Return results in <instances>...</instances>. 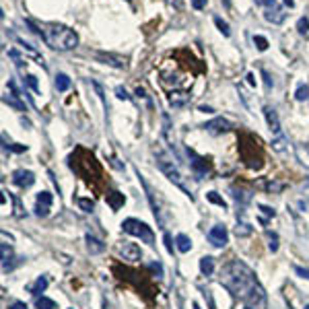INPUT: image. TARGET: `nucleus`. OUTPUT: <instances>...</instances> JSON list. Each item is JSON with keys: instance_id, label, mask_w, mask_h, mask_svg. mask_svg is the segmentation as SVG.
<instances>
[{"instance_id": "1", "label": "nucleus", "mask_w": 309, "mask_h": 309, "mask_svg": "<svg viewBox=\"0 0 309 309\" xmlns=\"http://www.w3.org/2000/svg\"><path fill=\"white\" fill-rule=\"evenodd\" d=\"M221 285L225 287L233 297L241 299L247 307H264L266 305V291L256 278L254 270L239 260H231L221 270Z\"/></svg>"}, {"instance_id": "2", "label": "nucleus", "mask_w": 309, "mask_h": 309, "mask_svg": "<svg viewBox=\"0 0 309 309\" xmlns=\"http://www.w3.org/2000/svg\"><path fill=\"white\" fill-rule=\"evenodd\" d=\"M41 29V39L52 48V50H58V52H68V50H74L79 46V35L66 25H60V23H44L39 25Z\"/></svg>"}, {"instance_id": "3", "label": "nucleus", "mask_w": 309, "mask_h": 309, "mask_svg": "<svg viewBox=\"0 0 309 309\" xmlns=\"http://www.w3.org/2000/svg\"><path fill=\"white\" fill-rule=\"evenodd\" d=\"M154 154H157V165H159V169H161L163 173H165V175H167V177H169L171 182H173L177 188H182V190H184L188 196H190V200H192V194H190V190L186 188L184 177H182V173L177 171V167L173 165V161H171V159L167 157V154L163 153L161 149H157V147H154Z\"/></svg>"}, {"instance_id": "4", "label": "nucleus", "mask_w": 309, "mask_h": 309, "mask_svg": "<svg viewBox=\"0 0 309 309\" xmlns=\"http://www.w3.org/2000/svg\"><path fill=\"white\" fill-rule=\"evenodd\" d=\"M122 229L126 231V233L134 235V237H140L144 243L154 245V233H153V229L147 225V223H142L138 219H126L122 223Z\"/></svg>"}, {"instance_id": "5", "label": "nucleus", "mask_w": 309, "mask_h": 309, "mask_svg": "<svg viewBox=\"0 0 309 309\" xmlns=\"http://www.w3.org/2000/svg\"><path fill=\"white\" fill-rule=\"evenodd\" d=\"M233 128H235V124L229 122L227 118H214V120H210V122L204 124V130L210 132V134H223V132L233 130Z\"/></svg>"}, {"instance_id": "6", "label": "nucleus", "mask_w": 309, "mask_h": 309, "mask_svg": "<svg viewBox=\"0 0 309 309\" xmlns=\"http://www.w3.org/2000/svg\"><path fill=\"white\" fill-rule=\"evenodd\" d=\"M208 241H210L214 247H225V245L229 243L227 227H223V225H214V227L208 231Z\"/></svg>"}, {"instance_id": "7", "label": "nucleus", "mask_w": 309, "mask_h": 309, "mask_svg": "<svg viewBox=\"0 0 309 309\" xmlns=\"http://www.w3.org/2000/svg\"><path fill=\"white\" fill-rule=\"evenodd\" d=\"M13 184L19 186V188H31L33 184H35V173L29 169H17L13 171Z\"/></svg>"}, {"instance_id": "8", "label": "nucleus", "mask_w": 309, "mask_h": 309, "mask_svg": "<svg viewBox=\"0 0 309 309\" xmlns=\"http://www.w3.org/2000/svg\"><path fill=\"white\" fill-rule=\"evenodd\" d=\"M188 157H190V165H192V169L196 171L198 175H206V173H210V169H212V165L208 161H206L204 157H198L192 149H188Z\"/></svg>"}, {"instance_id": "9", "label": "nucleus", "mask_w": 309, "mask_h": 309, "mask_svg": "<svg viewBox=\"0 0 309 309\" xmlns=\"http://www.w3.org/2000/svg\"><path fill=\"white\" fill-rule=\"evenodd\" d=\"M118 250H120V254L124 256V260H128V262H138L140 258H142L140 247L136 245V243H132V241H122Z\"/></svg>"}, {"instance_id": "10", "label": "nucleus", "mask_w": 309, "mask_h": 309, "mask_svg": "<svg viewBox=\"0 0 309 309\" xmlns=\"http://www.w3.org/2000/svg\"><path fill=\"white\" fill-rule=\"evenodd\" d=\"M95 58L99 60L101 64H107V66H114V68H126L128 66L126 58L116 56V54H107V52H97Z\"/></svg>"}, {"instance_id": "11", "label": "nucleus", "mask_w": 309, "mask_h": 309, "mask_svg": "<svg viewBox=\"0 0 309 309\" xmlns=\"http://www.w3.org/2000/svg\"><path fill=\"white\" fill-rule=\"evenodd\" d=\"M264 116H266V122H268V128L274 134H280V120L278 114L274 111V107H264Z\"/></svg>"}, {"instance_id": "12", "label": "nucleus", "mask_w": 309, "mask_h": 309, "mask_svg": "<svg viewBox=\"0 0 309 309\" xmlns=\"http://www.w3.org/2000/svg\"><path fill=\"white\" fill-rule=\"evenodd\" d=\"M188 101H190V93L188 91H171L169 93V103L173 107H184Z\"/></svg>"}, {"instance_id": "13", "label": "nucleus", "mask_w": 309, "mask_h": 309, "mask_svg": "<svg viewBox=\"0 0 309 309\" xmlns=\"http://www.w3.org/2000/svg\"><path fill=\"white\" fill-rule=\"evenodd\" d=\"M285 17H287V13L282 11V8H278V6H272V8H268V11L264 13V19L268 23H274V25L282 23V21H285Z\"/></svg>"}, {"instance_id": "14", "label": "nucleus", "mask_w": 309, "mask_h": 309, "mask_svg": "<svg viewBox=\"0 0 309 309\" xmlns=\"http://www.w3.org/2000/svg\"><path fill=\"white\" fill-rule=\"evenodd\" d=\"M126 198H124V194H120V192H109L107 194V204L111 206V210H120V206H124Z\"/></svg>"}, {"instance_id": "15", "label": "nucleus", "mask_w": 309, "mask_h": 309, "mask_svg": "<svg viewBox=\"0 0 309 309\" xmlns=\"http://www.w3.org/2000/svg\"><path fill=\"white\" fill-rule=\"evenodd\" d=\"M175 247H177V250L182 252V254H188V252L192 250V241H190V237L184 235V233H179V235L175 237Z\"/></svg>"}, {"instance_id": "16", "label": "nucleus", "mask_w": 309, "mask_h": 309, "mask_svg": "<svg viewBox=\"0 0 309 309\" xmlns=\"http://www.w3.org/2000/svg\"><path fill=\"white\" fill-rule=\"evenodd\" d=\"M87 250H89V254H101L105 250V243H101L99 239L87 235Z\"/></svg>"}, {"instance_id": "17", "label": "nucleus", "mask_w": 309, "mask_h": 309, "mask_svg": "<svg viewBox=\"0 0 309 309\" xmlns=\"http://www.w3.org/2000/svg\"><path fill=\"white\" fill-rule=\"evenodd\" d=\"M295 154H297V159H299L301 165L309 167V149L305 147V144H297V147H295Z\"/></svg>"}, {"instance_id": "18", "label": "nucleus", "mask_w": 309, "mask_h": 309, "mask_svg": "<svg viewBox=\"0 0 309 309\" xmlns=\"http://www.w3.org/2000/svg\"><path fill=\"white\" fill-rule=\"evenodd\" d=\"M200 270H202L204 276H210V274L214 272V258L204 256L202 260H200Z\"/></svg>"}, {"instance_id": "19", "label": "nucleus", "mask_w": 309, "mask_h": 309, "mask_svg": "<svg viewBox=\"0 0 309 309\" xmlns=\"http://www.w3.org/2000/svg\"><path fill=\"white\" fill-rule=\"evenodd\" d=\"M48 276H39L37 280H35V285H33L29 291H31V295H35V297H39L41 293H44V291L48 289Z\"/></svg>"}, {"instance_id": "20", "label": "nucleus", "mask_w": 309, "mask_h": 309, "mask_svg": "<svg viewBox=\"0 0 309 309\" xmlns=\"http://www.w3.org/2000/svg\"><path fill=\"white\" fill-rule=\"evenodd\" d=\"M56 89H58L60 93H64V91L70 89V79H68V76H66L64 72L56 74Z\"/></svg>"}, {"instance_id": "21", "label": "nucleus", "mask_w": 309, "mask_h": 309, "mask_svg": "<svg viewBox=\"0 0 309 309\" xmlns=\"http://www.w3.org/2000/svg\"><path fill=\"white\" fill-rule=\"evenodd\" d=\"M2 101L6 103V105L15 107L17 111H25V103H21L19 99H15V95H4V97H2Z\"/></svg>"}, {"instance_id": "22", "label": "nucleus", "mask_w": 309, "mask_h": 309, "mask_svg": "<svg viewBox=\"0 0 309 309\" xmlns=\"http://www.w3.org/2000/svg\"><path fill=\"white\" fill-rule=\"evenodd\" d=\"M297 31H299V35L309 37V19L307 17H301V19L297 21Z\"/></svg>"}, {"instance_id": "23", "label": "nucleus", "mask_w": 309, "mask_h": 309, "mask_svg": "<svg viewBox=\"0 0 309 309\" xmlns=\"http://www.w3.org/2000/svg\"><path fill=\"white\" fill-rule=\"evenodd\" d=\"M37 309H58V305H56V301H52V299H48V297H37Z\"/></svg>"}, {"instance_id": "24", "label": "nucleus", "mask_w": 309, "mask_h": 309, "mask_svg": "<svg viewBox=\"0 0 309 309\" xmlns=\"http://www.w3.org/2000/svg\"><path fill=\"white\" fill-rule=\"evenodd\" d=\"M214 25H217V27H219V31H221V33H223V35H225V37H229V35H231L229 23H227V21H223L221 17H214Z\"/></svg>"}, {"instance_id": "25", "label": "nucleus", "mask_w": 309, "mask_h": 309, "mask_svg": "<svg viewBox=\"0 0 309 309\" xmlns=\"http://www.w3.org/2000/svg\"><path fill=\"white\" fill-rule=\"evenodd\" d=\"M252 233V227L247 225V223H237V227H235V235L237 237H247Z\"/></svg>"}, {"instance_id": "26", "label": "nucleus", "mask_w": 309, "mask_h": 309, "mask_svg": "<svg viewBox=\"0 0 309 309\" xmlns=\"http://www.w3.org/2000/svg\"><path fill=\"white\" fill-rule=\"evenodd\" d=\"M266 237H268V247L270 252H278V235L274 233V231H266Z\"/></svg>"}, {"instance_id": "27", "label": "nucleus", "mask_w": 309, "mask_h": 309, "mask_svg": "<svg viewBox=\"0 0 309 309\" xmlns=\"http://www.w3.org/2000/svg\"><path fill=\"white\" fill-rule=\"evenodd\" d=\"M309 97V87H307V85H299V87H297V91H295V99L297 101H305Z\"/></svg>"}, {"instance_id": "28", "label": "nucleus", "mask_w": 309, "mask_h": 309, "mask_svg": "<svg viewBox=\"0 0 309 309\" xmlns=\"http://www.w3.org/2000/svg\"><path fill=\"white\" fill-rule=\"evenodd\" d=\"M76 204H79L85 212H91L93 208H95V202H93L91 198H76Z\"/></svg>"}, {"instance_id": "29", "label": "nucleus", "mask_w": 309, "mask_h": 309, "mask_svg": "<svg viewBox=\"0 0 309 309\" xmlns=\"http://www.w3.org/2000/svg\"><path fill=\"white\" fill-rule=\"evenodd\" d=\"M206 198H208L212 204H217V206H221V208H227V202L225 200H223L221 198V196L217 194V192H208V194H206Z\"/></svg>"}, {"instance_id": "30", "label": "nucleus", "mask_w": 309, "mask_h": 309, "mask_svg": "<svg viewBox=\"0 0 309 309\" xmlns=\"http://www.w3.org/2000/svg\"><path fill=\"white\" fill-rule=\"evenodd\" d=\"M272 149H274V151H278V153L287 151V138H285V136H280V134H278V138L272 142Z\"/></svg>"}, {"instance_id": "31", "label": "nucleus", "mask_w": 309, "mask_h": 309, "mask_svg": "<svg viewBox=\"0 0 309 309\" xmlns=\"http://www.w3.org/2000/svg\"><path fill=\"white\" fill-rule=\"evenodd\" d=\"M254 44H256V48L260 50V52L268 50V39H266V37H262V35H254Z\"/></svg>"}, {"instance_id": "32", "label": "nucleus", "mask_w": 309, "mask_h": 309, "mask_svg": "<svg viewBox=\"0 0 309 309\" xmlns=\"http://www.w3.org/2000/svg\"><path fill=\"white\" fill-rule=\"evenodd\" d=\"M266 188H268V192H272V194H280L282 190H285V184L282 182H270Z\"/></svg>"}, {"instance_id": "33", "label": "nucleus", "mask_w": 309, "mask_h": 309, "mask_svg": "<svg viewBox=\"0 0 309 309\" xmlns=\"http://www.w3.org/2000/svg\"><path fill=\"white\" fill-rule=\"evenodd\" d=\"M37 204L50 206V204H52V194H50V192H39V194H37Z\"/></svg>"}, {"instance_id": "34", "label": "nucleus", "mask_w": 309, "mask_h": 309, "mask_svg": "<svg viewBox=\"0 0 309 309\" xmlns=\"http://www.w3.org/2000/svg\"><path fill=\"white\" fill-rule=\"evenodd\" d=\"M25 83H27V87L31 89V91H35V93H39V85H37V79L33 74H27V79H25Z\"/></svg>"}, {"instance_id": "35", "label": "nucleus", "mask_w": 309, "mask_h": 309, "mask_svg": "<svg viewBox=\"0 0 309 309\" xmlns=\"http://www.w3.org/2000/svg\"><path fill=\"white\" fill-rule=\"evenodd\" d=\"M0 250H2V266H4V264H8V258H11L13 250H11V247H8L6 243H2V245H0Z\"/></svg>"}, {"instance_id": "36", "label": "nucleus", "mask_w": 309, "mask_h": 309, "mask_svg": "<svg viewBox=\"0 0 309 309\" xmlns=\"http://www.w3.org/2000/svg\"><path fill=\"white\" fill-rule=\"evenodd\" d=\"M116 95L118 99H124V101H132V95H128V91L124 87H116Z\"/></svg>"}, {"instance_id": "37", "label": "nucleus", "mask_w": 309, "mask_h": 309, "mask_svg": "<svg viewBox=\"0 0 309 309\" xmlns=\"http://www.w3.org/2000/svg\"><path fill=\"white\" fill-rule=\"evenodd\" d=\"M165 4L169 8H173V11H182V8H184V0H165Z\"/></svg>"}, {"instance_id": "38", "label": "nucleus", "mask_w": 309, "mask_h": 309, "mask_svg": "<svg viewBox=\"0 0 309 309\" xmlns=\"http://www.w3.org/2000/svg\"><path fill=\"white\" fill-rule=\"evenodd\" d=\"M35 214H37V217H48V214H50V206L37 204V206H35Z\"/></svg>"}, {"instance_id": "39", "label": "nucleus", "mask_w": 309, "mask_h": 309, "mask_svg": "<svg viewBox=\"0 0 309 309\" xmlns=\"http://www.w3.org/2000/svg\"><path fill=\"white\" fill-rule=\"evenodd\" d=\"M4 149L13 151V153H25V151H27V147H25V144H23V147H17V144H6V142H4Z\"/></svg>"}, {"instance_id": "40", "label": "nucleus", "mask_w": 309, "mask_h": 309, "mask_svg": "<svg viewBox=\"0 0 309 309\" xmlns=\"http://www.w3.org/2000/svg\"><path fill=\"white\" fill-rule=\"evenodd\" d=\"M295 272H297L301 278H307V280H309V270H307V268H301V266H295Z\"/></svg>"}, {"instance_id": "41", "label": "nucleus", "mask_w": 309, "mask_h": 309, "mask_svg": "<svg viewBox=\"0 0 309 309\" xmlns=\"http://www.w3.org/2000/svg\"><path fill=\"white\" fill-rule=\"evenodd\" d=\"M260 210L266 214V217H274V214H276V210L270 208V206H264V204H260Z\"/></svg>"}, {"instance_id": "42", "label": "nucleus", "mask_w": 309, "mask_h": 309, "mask_svg": "<svg viewBox=\"0 0 309 309\" xmlns=\"http://www.w3.org/2000/svg\"><path fill=\"white\" fill-rule=\"evenodd\" d=\"M192 6L196 11H202V8H206V0H192Z\"/></svg>"}, {"instance_id": "43", "label": "nucleus", "mask_w": 309, "mask_h": 309, "mask_svg": "<svg viewBox=\"0 0 309 309\" xmlns=\"http://www.w3.org/2000/svg\"><path fill=\"white\" fill-rule=\"evenodd\" d=\"M149 268H151V270H154V272H157V274H159V276H163V266H161V264H157V262H153V264H149Z\"/></svg>"}, {"instance_id": "44", "label": "nucleus", "mask_w": 309, "mask_h": 309, "mask_svg": "<svg viewBox=\"0 0 309 309\" xmlns=\"http://www.w3.org/2000/svg\"><path fill=\"white\" fill-rule=\"evenodd\" d=\"M256 4H262V6H268V8H272L274 4H276V0H256Z\"/></svg>"}, {"instance_id": "45", "label": "nucleus", "mask_w": 309, "mask_h": 309, "mask_svg": "<svg viewBox=\"0 0 309 309\" xmlns=\"http://www.w3.org/2000/svg\"><path fill=\"white\" fill-rule=\"evenodd\" d=\"M8 309H29L25 303H21V301H13L11 305H8Z\"/></svg>"}, {"instance_id": "46", "label": "nucleus", "mask_w": 309, "mask_h": 309, "mask_svg": "<svg viewBox=\"0 0 309 309\" xmlns=\"http://www.w3.org/2000/svg\"><path fill=\"white\" fill-rule=\"evenodd\" d=\"M165 247H167V252L169 254H173V243H171V237L165 233Z\"/></svg>"}, {"instance_id": "47", "label": "nucleus", "mask_w": 309, "mask_h": 309, "mask_svg": "<svg viewBox=\"0 0 309 309\" xmlns=\"http://www.w3.org/2000/svg\"><path fill=\"white\" fill-rule=\"evenodd\" d=\"M262 74H264V83H266V89H270V87H272V81H270L268 72H266V70H262Z\"/></svg>"}, {"instance_id": "48", "label": "nucleus", "mask_w": 309, "mask_h": 309, "mask_svg": "<svg viewBox=\"0 0 309 309\" xmlns=\"http://www.w3.org/2000/svg\"><path fill=\"white\" fill-rule=\"evenodd\" d=\"M247 81H250V85H256V81H254V74H247Z\"/></svg>"}, {"instance_id": "49", "label": "nucleus", "mask_w": 309, "mask_h": 309, "mask_svg": "<svg viewBox=\"0 0 309 309\" xmlns=\"http://www.w3.org/2000/svg\"><path fill=\"white\" fill-rule=\"evenodd\" d=\"M285 4L287 6H295V0H285Z\"/></svg>"}, {"instance_id": "50", "label": "nucleus", "mask_w": 309, "mask_h": 309, "mask_svg": "<svg viewBox=\"0 0 309 309\" xmlns=\"http://www.w3.org/2000/svg\"><path fill=\"white\" fill-rule=\"evenodd\" d=\"M192 309H200V305L198 303H192Z\"/></svg>"}, {"instance_id": "51", "label": "nucleus", "mask_w": 309, "mask_h": 309, "mask_svg": "<svg viewBox=\"0 0 309 309\" xmlns=\"http://www.w3.org/2000/svg\"><path fill=\"white\" fill-rule=\"evenodd\" d=\"M223 2H225V6H229V4H231V0H223Z\"/></svg>"}, {"instance_id": "52", "label": "nucleus", "mask_w": 309, "mask_h": 309, "mask_svg": "<svg viewBox=\"0 0 309 309\" xmlns=\"http://www.w3.org/2000/svg\"><path fill=\"white\" fill-rule=\"evenodd\" d=\"M245 309H254V307H245Z\"/></svg>"}, {"instance_id": "53", "label": "nucleus", "mask_w": 309, "mask_h": 309, "mask_svg": "<svg viewBox=\"0 0 309 309\" xmlns=\"http://www.w3.org/2000/svg\"><path fill=\"white\" fill-rule=\"evenodd\" d=\"M305 309H309V305H305Z\"/></svg>"}, {"instance_id": "54", "label": "nucleus", "mask_w": 309, "mask_h": 309, "mask_svg": "<svg viewBox=\"0 0 309 309\" xmlns=\"http://www.w3.org/2000/svg\"><path fill=\"white\" fill-rule=\"evenodd\" d=\"M128 2H130V0H128Z\"/></svg>"}]
</instances>
